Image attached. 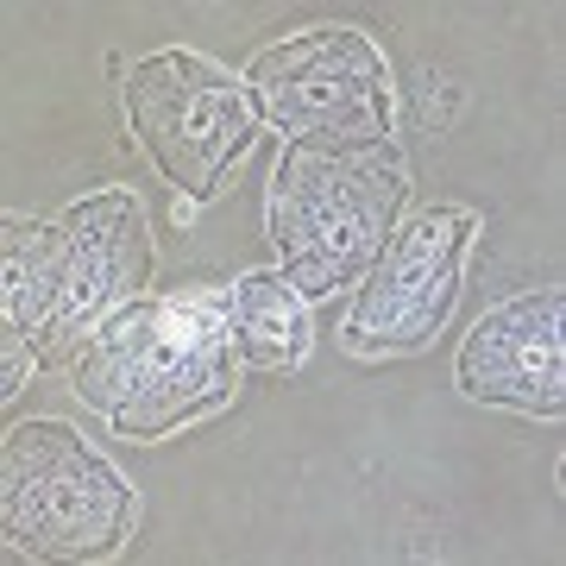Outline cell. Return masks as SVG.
Masks as SVG:
<instances>
[{
	"instance_id": "cell-1",
	"label": "cell",
	"mask_w": 566,
	"mask_h": 566,
	"mask_svg": "<svg viewBox=\"0 0 566 566\" xmlns=\"http://www.w3.org/2000/svg\"><path fill=\"white\" fill-rule=\"evenodd\" d=\"M76 390L126 441H158L233 390V334L208 296L114 308L76 359Z\"/></svg>"
},
{
	"instance_id": "cell-2",
	"label": "cell",
	"mask_w": 566,
	"mask_h": 566,
	"mask_svg": "<svg viewBox=\"0 0 566 566\" xmlns=\"http://www.w3.org/2000/svg\"><path fill=\"white\" fill-rule=\"evenodd\" d=\"M403 158L390 145L315 151L290 145L271 177V240L283 259V283L296 296H327L378 259L403 214Z\"/></svg>"
},
{
	"instance_id": "cell-3",
	"label": "cell",
	"mask_w": 566,
	"mask_h": 566,
	"mask_svg": "<svg viewBox=\"0 0 566 566\" xmlns=\"http://www.w3.org/2000/svg\"><path fill=\"white\" fill-rule=\"evenodd\" d=\"M7 535L44 560H102L133 528V485L63 422H20L0 460Z\"/></svg>"
},
{
	"instance_id": "cell-4",
	"label": "cell",
	"mask_w": 566,
	"mask_h": 566,
	"mask_svg": "<svg viewBox=\"0 0 566 566\" xmlns=\"http://www.w3.org/2000/svg\"><path fill=\"white\" fill-rule=\"evenodd\" d=\"M245 95L271 126L315 151H359L390 133V76L353 25H322L271 44L245 70Z\"/></svg>"
},
{
	"instance_id": "cell-5",
	"label": "cell",
	"mask_w": 566,
	"mask_h": 566,
	"mask_svg": "<svg viewBox=\"0 0 566 566\" xmlns=\"http://www.w3.org/2000/svg\"><path fill=\"white\" fill-rule=\"evenodd\" d=\"M126 114L151 164L189 202H208L259 133V107L245 95V82H233L196 51H158V57L133 63Z\"/></svg>"
},
{
	"instance_id": "cell-6",
	"label": "cell",
	"mask_w": 566,
	"mask_h": 566,
	"mask_svg": "<svg viewBox=\"0 0 566 566\" xmlns=\"http://www.w3.org/2000/svg\"><path fill=\"white\" fill-rule=\"evenodd\" d=\"M479 221L465 208H422L409 227H397L378 259L359 271V296L346 315V346L390 359V353H416L434 340L447 308L460 296V264L472 245Z\"/></svg>"
},
{
	"instance_id": "cell-7",
	"label": "cell",
	"mask_w": 566,
	"mask_h": 566,
	"mask_svg": "<svg viewBox=\"0 0 566 566\" xmlns=\"http://www.w3.org/2000/svg\"><path fill=\"white\" fill-rule=\"evenodd\" d=\"M560 290H528L485 308L460 346V390L479 403H504L523 416H560L566 353H560Z\"/></svg>"
},
{
	"instance_id": "cell-8",
	"label": "cell",
	"mask_w": 566,
	"mask_h": 566,
	"mask_svg": "<svg viewBox=\"0 0 566 566\" xmlns=\"http://www.w3.org/2000/svg\"><path fill=\"white\" fill-rule=\"evenodd\" d=\"M57 227H63V240H70V308H63V334H95L151 277L145 208L126 189H102V196H82V202L63 208Z\"/></svg>"
},
{
	"instance_id": "cell-9",
	"label": "cell",
	"mask_w": 566,
	"mask_h": 566,
	"mask_svg": "<svg viewBox=\"0 0 566 566\" xmlns=\"http://www.w3.org/2000/svg\"><path fill=\"white\" fill-rule=\"evenodd\" d=\"M0 303H7V327H20L25 340H57L63 308H70V240L63 227L44 221H13L0 227Z\"/></svg>"
},
{
	"instance_id": "cell-10",
	"label": "cell",
	"mask_w": 566,
	"mask_h": 566,
	"mask_svg": "<svg viewBox=\"0 0 566 566\" xmlns=\"http://www.w3.org/2000/svg\"><path fill=\"white\" fill-rule=\"evenodd\" d=\"M221 322L233 334L245 365H264V371H283L308 353V315L296 283H283V271H245L221 303Z\"/></svg>"
},
{
	"instance_id": "cell-11",
	"label": "cell",
	"mask_w": 566,
	"mask_h": 566,
	"mask_svg": "<svg viewBox=\"0 0 566 566\" xmlns=\"http://www.w3.org/2000/svg\"><path fill=\"white\" fill-rule=\"evenodd\" d=\"M20 385H25V334H20V327H7V365H0V390L13 397Z\"/></svg>"
}]
</instances>
